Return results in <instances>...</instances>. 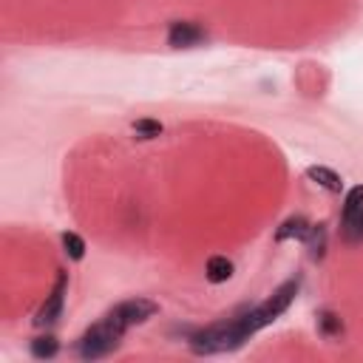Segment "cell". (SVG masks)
<instances>
[{
	"instance_id": "4",
	"label": "cell",
	"mask_w": 363,
	"mask_h": 363,
	"mask_svg": "<svg viewBox=\"0 0 363 363\" xmlns=\"http://www.w3.org/2000/svg\"><path fill=\"white\" fill-rule=\"evenodd\" d=\"M65 292H68V272H60L57 281H54V286H51V292L45 295V303L37 309V318H34L37 326H51V323L62 315Z\"/></svg>"
},
{
	"instance_id": "12",
	"label": "cell",
	"mask_w": 363,
	"mask_h": 363,
	"mask_svg": "<svg viewBox=\"0 0 363 363\" xmlns=\"http://www.w3.org/2000/svg\"><path fill=\"white\" fill-rule=\"evenodd\" d=\"M62 252H65L71 261H82V255H85V241H82V235H77V233H62Z\"/></svg>"
},
{
	"instance_id": "14",
	"label": "cell",
	"mask_w": 363,
	"mask_h": 363,
	"mask_svg": "<svg viewBox=\"0 0 363 363\" xmlns=\"http://www.w3.org/2000/svg\"><path fill=\"white\" fill-rule=\"evenodd\" d=\"M162 130H164V125H162L159 119H136V122H133V133H136L139 139H156Z\"/></svg>"
},
{
	"instance_id": "2",
	"label": "cell",
	"mask_w": 363,
	"mask_h": 363,
	"mask_svg": "<svg viewBox=\"0 0 363 363\" xmlns=\"http://www.w3.org/2000/svg\"><path fill=\"white\" fill-rule=\"evenodd\" d=\"M122 335H125V329L116 326V323L105 315L99 323H94V326L77 340V354H79L82 360H99V357H108V354L119 346Z\"/></svg>"
},
{
	"instance_id": "9",
	"label": "cell",
	"mask_w": 363,
	"mask_h": 363,
	"mask_svg": "<svg viewBox=\"0 0 363 363\" xmlns=\"http://www.w3.org/2000/svg\"><path fill=\"white\" fill-rule=\"evenodd\" d=\"M340 233L346 244H363V210L349 218H340Z\"/></svg>"
},
{
	"instance_id": "11",
	"label": "cell",
	"mask_w": 363,
	"mask_h": 363,
	"mask_svg": "<svg viewBox=\"0 0 363 363\" xmlns=\"http://www.w3.org/2000/svg\"><path fill=\"white\" fill-rule=\"evenodd\" d=\"M303 241H306L309 255H312L315 261L323 258V252H326V227H323V224H312V230H309V235H306Z\"/></svg>"
},
{
	"instance_id": "15",
	"label": "cell",
	"mask_w": 363,
	"mask_h": 363,
	"mask_svg": "<svg viewBox=\"0 0 363 363\" xmlns=\"http://www.w3.org/2000/svg\"><path fill=\"white\" fill-rule=\"evenodd\" d=\"M318 323H320V332H323L326 337H335V335H340V332H343L340 318H337V315H332V312H323V315L318 318Z\"/></svg>"
},
{
	"instance_id": "6",
	"label": "cell",
	"mask_w": 363,
	"mask_h": 363,
	"mask_svg": "<svg viewBox=\"0 0 363 363\" xmlns=\"http://www.w3.org/2000/svg\"><path fill=\"white\" fill-rule=\"evenodd\" d=\"M306 179H312L318 187H323V190H329V193H340V190H343V179H340L332 167H326V164H312V167H306Z\"/></svg>"
},
{
	"instance_id": "13",
	"label": "cell",
	"mask_w": 363,
	"mask_h": 363,
	"mask_svg": "<svg viewBox=\"0 0 363 363\" xmlns=\"http://www.w3.org/2000/svg\"><path fill=\"white\" fill-rule=\"evenodd\" d=\"M360 210H363V184H357V187H352V190L346 193L340 218H349V216H354V213H360Z\"/></svg>"
},
{
	"instance_id": "10",
	"label": "cell",
	"mask_w": 363,
	"mask_h": 363,
	"mask_svg": "<svg viewBox=\"0 0 363 363\" xmlns=\"http://www.w3.org/2000/svg\"><path fill=\"white\" fill-rule=\"evenodd\" d=\"M57 352H60V343L54 335H43V337L31 340V357H37V360H51Z\"/></svg>"
},
{
	"instance_id": "8",
	"label": "cell",
	"mask_w": 363,
	"mask_h": 363,
	"mask_svg": "<svg viewBox=\"0 0 363 363\" xmlns=\"http://www.w3.org/2000/svg\"><path fill=\"white\" fill-rule=\"evenodd\" d=\"M204 275L210 284H224L233 275V261L227 255H210L204 264Z\"/></svg>"
},
{
	"instance_id": "5",
	"label": "cell",
	"mask_w": 363,
	"mask_h": 363,
	"mask_svg": "<svg viewBox=\"0 0 363 363\" xmlns=\"http://www.w3.org/2000/svg\"><path fill=\"white\" fill-rule=\"evenodd\" d=\"M204 40H207V31L196 23H187V20H176L167 28V45L170 48H196Z\"/></svg>"
},
{
	"instance_id": "7",
	"label": "cell",
	"mask_w": 363,
	"mask_h": 363,
	"mask_svg": "<svg viewBox=\"0 0 363 363\" xmlns=\"http://www.w3.org/2000/svg\"><path fill=\"white\" fill-rule=\"evenodd\" d=\"M309 230H312V224L303 218V216H289L278 230H275V241H303L306 235H309Z\"/></svg>"
},
{
	"instance_id": "1",
	"label": "cell",
	"mask_w": 363,
	"mask_h": 363,
	"mask_svg": "<svg viewBox=\"0 0 363 363\" xmlns=\"http://www.w3.org/2000/svg\"><path fill=\"white\" fill-rule=\"evenodd\" d=\"M244 332H241V320L238 315L233 318H224L218 323H210L199 332L190 335V352L193 354H218V352H230V349H238L244 343Z\"/></svg>"
},
{
	"instance_id": "3",
	"label": "cell",
	"mask_w": 363,
	"mask_h": 363,
	"mask_svg": "<svg viewBox=\"0 0 363 363\" xmlns=\"http://www.w3.org/2000/svg\"><path fill=\"white\" fill-rule=\"evenodd\" d=\"M156 312H159V306H156L153 301H147V298H128V301L116 303V306L108 312V318H111L116 326H122V329L128 332L130 326H139V323L150 320Z\"/></svg>"
}]
</instances>
